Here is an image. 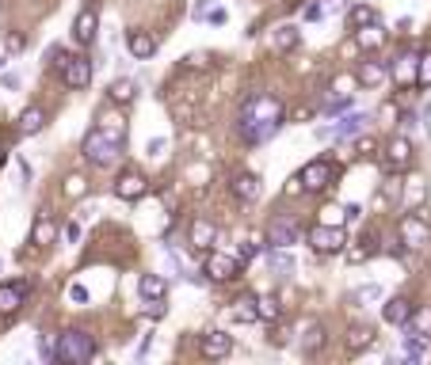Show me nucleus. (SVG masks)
Wrapping results in <instances>:
<instances>
[{"instance_id":"603ef678","label":"nucleus","mask_w":431,"mask_h":365,"mask_svg":"<svg viewBox=\"0 0 431 365\" xmlns=\"http://www.w3.org/2000/svg\"><path fill=\"white\" fill-rule=\"evenodd\" d=\"M408 198H412V202H416V198H423V187H420V179H412V183H408Z\"/></svg>"},{"instance_id":"bb28decb","label":"nucleus","mask_w":431,"mask_h":365,"mask_svg":"<svg viewBox=\"0 0 431 365\" xmlns=\"http://www.w3.org/2000/svg\"><path fill=\"white\" fill-rule=\"evenodd\" d=\"M31 240L42 243V247H46V243H54V240H58V225H54V221L42 213V217L34 221V228H31Z\"/></svg>"},{"instance_id":"c9c22d12","label":"nucleus","mask_w":431,"mask_h":365,"mask_svg":"<svg viewBox=\"0 0 431 365\" xmlns=\"http://www.w3.org/2000/svg\"><path fill=\"white\" fill-rule=\"evenodd\" d=\"M416 84L431 88V54H420V65H416Z\"/></svg>"},{"instance_id":"72a5a7b5","label":"nucleus","mask_w":431,"mask_h":365,"mask_svg":"<svg viewBox=\"0 0 431 365\" xmlns=\"http://www.w3.org/2000/svg\"><path fill=\"white\" fill-rule=\"evenodd\" d=\"M366 23H378V12L370 8V4H359V8H351V27H366Z\"/></svg>"},{"instance_id":"37998d69","label":"nucleus","mask_w":431,"mask_h":365,"mask_svg":"<svg viewBox=\"0 0 431 365\" xmlns=\"http://www.w3.org/2000/svg\"><path fill=\"white\" fill-rule=\"evenodd\" d=\"M237 259L252 263V259H256V243H241V247H237Z\"/></svg>"},{"instance_id":"a211bd4d","label":"nucleus","mask_w":431,"mask_h":365,"mask_svg":"<svg viewBox=\"0 0 431 365\" xmlns=\"http://www.w3.org/2000/svg\"><path fill=\"white\" fill-rule=\"evenodd\" d=\"M214 240H218V228L210 225V221H202V217L191 221V247H202V252H210V247H214Z\"/></svg>"},{"instance_id":"dca6fc26","label":"nucleus","mask_w":431,"mask_h":365,"mask_svg":"<svg viewBox=\"0 0 431 365\" xmlns=\"http://www.w3.org/2000/svg\"><path fill=\"white\" fill-rule=\"evenodd\" d=\"M202 357H229V350H233V339L225 331H207L202 335Z\"/></svg>"},{"instance_id":"f3484780","label":"nucleus","mask_w":431,"mask_h":365,"mask_svg":"<svg viewBox=\"0 0 431 365\" xmlns=\"http://www.w3.org/2000/svg\"><path fill=\"white\" fill-rule=\"evenodd\" d=\"M298 42H302V31L294 23H279L271 31V49H279V54H291Z\"/></svg>"},{"instance_id":"4c0bfd02","label":"nucleus","mask_w":431,"mask_h":365,"mask_svg":"<svg viewBox=\"0 0 431 365\" xmlns=\"http://www.w3.org/2000/svg\"><path fill=\"white\" fill-rule=\"evenodd\" d=\"M165 148H168V137H149L145 141V153L149 156H165Z\"/></svg>"},{"instance_id":"9d476101","label":"nucleus","mask_w":431,"mask_h":365,"mask_svg":"<svg viewBox=\"0 0 431 365\" xmlns=\"http://www.w3.org/2000/svg\"><path fill=\"white\" fill-rule=\"evenodd\" d=\"M298 236H302V228H298V221H291V217L271 221V228H267L271 247H291V243H298Z\"/></svg>"},{"instance_id":"412c9836","label":"nucleus","mask_w":431,"mask_h":365,"mask_svg":"<svg viewBox=\"0 0 431 365\" xmlns=\"http://www.w3.org/2000/svg\"><path fill=\"white\" fill-rule=\"evenodd\" d=\"M267 267H271L275 278H291V274H294V255L286 252V247H271V255H267Z\"/></svg>"},{"instance_id":"3c124183","label":"nucleus","mask_w":431,"mask_h":365,"mask_svg":"<svg viewBox=\"0 0 431 365\" xmlns=\"http://www.w3.org/2000/svg\"><path fill=\"white\" fill-rule=\"evenodd\" d=\"M207 61H210L207 54H191V57H187V65H191V69H202V65H207Z\"/></svg>"},{"instance_id":"a878e982","label":"nucleus","mask_w":431,"mask_h":365,"mask_svg":"<svg viewBox=\"0 0 431 365\" xmlns=\"http://www.w3.org/2000/svg\"><path fill=\"white\" fill-rule=\"evenodd\" d=\"M233 195L244 198V202H256L260 198V179L256 175H237L233 179Z\"/></svg>"},{"instance_id":"423d86ee","label":"nucleus","mask_w":431,"mask_h":365,"mask_svg":"<svg viewBox=\"0 0 431 365\" xmlns=\"http://www.w3.org/2000/svg\"><path fill=\"white\" fill-rule=\"evenodd\" d=\"M309 243H313V252H321V255H336V252H344L348 236H344V225H321V221H317V225L309 228Z\"/></svg>"},{"instance_id":"cd10ccee","label":"nucleus","mask_w":431,"mask_h":365,"mask_svg":"<svg viewBox=\"0 0 431 365\" xmlns=\"http://www.w3.org/2000/svg\"><path fill=\"white\" fill-rule=\"evenodd\" d=\"M355 42L363 49H378L381 42H386V31H381L378 23H366V27H359V31H355Z\"/></svg>"},{"instance_id":"4be33fe9","label":"nucleus","mask_w":431,"mask_h":365,"mask_svg":"<svg viewBox=\"0 0 431 365\" xmlns=\"http://www.w3.org/2000/svg\"><path fill=\"white\" fill-rule=\"evenodd\" d=\"M233 320H237V324H252V320H260V309H256V297H252V293H244V297L233 300Z\"/></svg>"},{"instance_id":"8fccbe9b","label":"nucleus","mask_w":431,"mask_h":365,"mask_svg":"<svg viewBox=\"0 0 431 365\" xmlns=\"http://www.w3.org/2000/svg\"><path fill=\"white\" fill-rule=\"evenodd\" d=\"M0 84H4L8 91H16V88H19V76H16V73H4V76H0Z\"/></svg>"},{"instance_id":"de8ad7c7","label":"nucleus","mask_w":431,"mask_h":365,"mask_svg":"<svg viewBox=\"0 0 431 365\" xmlns=\"http://www.w3.org/2000/svg\"><path fill=\"white\" fill-rule=\"evenodd\" d=\"M214 8V0H199V4H195V12H191V16L195 19H207V12Z\"/></svg>"},{"instance_id":"ea45409f","label":"nucleus","mask_w":431,"mask_h":365,"mask_svg":"<svg viewBox=\"0 0 431 365\" xmlns=\"http://www.w3.org/2000/svg\"><path fill=\"white\" fill-rule=\"evenodd\" d=\"M69 300L73 305H88V289L84 285H69Z\"/></svg>"},{"instance_id":"864d4df0","label":"nucleus","mask_w":431,"mask_h":365,"mask_svg":"<svg viewBox=\"0 0 431 365\" xmlns=\"http://www.w3.org/2000/svg\"><path fill=\"white\" fill-rule=\"evenodd\" d=\"M0 168H4V148H0Z\"/></svg>"},{"instance_id":"c03bdc74","label":"nucleus","mask_w":431,"mask_h":365,"mask_svg":"<svg viewBox=\"0 0 431 365\" xmlns=\"http://www.w3.org/2000/svg\"><path fill=\"white\" fill-rule=\"evenodd\" d=\"M145 316H149V320H160V316H165V297H160V300H149Z\"/></svg>"},{"instance_id":"393cba45","label":"nucleus","mask_w":431,"mask_h":365,"mask_svg":"<svg viewBox=\"0 0 431 365\" xmlns=\"http://www.w3.org/2000/svg\"><path fill=\"white\" fill-rule=\"evenodd\" d=\"M416 65H420V57L405 54L397 65H393V80H397V84H416Z\"/></svg>"},{"instance_id":"2f4dec72","label":"nucleus","mask_w":431,"mask_h":365,"mask_svg":"<svg viewBox=\"0 0 431 365\" xmlns=\"http://www.w3.org/2000/svg\"><path fill=\"white\" fill-rule=\"evenodd\" d=\"M381 297H386V289H381L378 282H370V285H363V289H355L348 300L351 305H366V300H381Z\"/></svg>"},{"instance_id":"c85d7f7f","label":"nucleus","mask_w":431,"mask_h":365,"mask_svg":"<svg viewBox=\"0 0 431 365\" xmlns=\"http://www.w3.org/2000/svg\"><path fill=\"white\" fill-rule=\"evenodd\" d=\"M324 346V327L317 324H306V331H302V350H306V354H317V350Z\"/></svg>"},{"instance_id":"4468645a","label":"nucleus","mask_w":431,"mask_h":365,"mask_svg":"<svg viewBox=\"0 0 431 365\" xmlns=\"http://www.w3.org/2000/svg\"><path fill=\"white\" fill-rule=\"evenodd\" d=\"M412 300H405V297H393V300H386L381 305V320L386 324H393V327H405L408 320H412Z\"/></svg>"},{"instance_id":"6ab92c4d","label":"nucleus","mask_w":431,"mask_h":365,"mask_svg":"<svg viewBox=\"0 0 431 365\" xmlns=\"http://www.w3.org/2000/svg\"><path fill=\"white\" fill-rule=\"evenodd\" d=\"M386 76H390V69H386V65H378V61H370V57H366L363 65H359L355 80H359V84H366V88H378V84H386Z\"/></svg>"},{"instance_id":"f704fd0d","label":"nucleus","mask_w":431,"mask_h":365,"mask_svg":"<svg viewBox=\"0 0 431 365\" xmlns=\"http://www.w3.org/2000/svg\"><path fill=\"white\" fill-rule=\"evenodd\" d=\"M111 99H115V103H130V99H134V80H126V76H123V80H115V84H111Z\"/></svg>"},{"instance_id":"7ed1b4c3","label":"nucleus","mask_w":431,"mask_h":365,"mask_svg":"<svg viewBox=\"0 0 431 365\" xmlns=\"http://www.w3.org/2000/svg\"><path fill=\"white\" fill-rule=\"evenodd\" d=\"M84 160L88 164H96V168H115L118 160H123V141L118 137H111L107 130H96L84 137Z\"/></svg>"},{"instance_id":"20e7f679","label":"nucleus","mask_w":431,"mask_h":365,"mask_svg":"<svg viewBox=\"0 0 431 365\" xmlns=\"http://www.w3.org/2000/svg\"><path fill=\"white\" fill-rule=\"evenodd\" d=\"M366 122H370V114H363V111L336 114V122H332V126H321V130H317V137H321V141H348V137H359V133L366 130Z\"/></svg>"},{"instance_id":"5fc2aeb1","label":"nucleus","mask_w":431,"mask_h":365,"mask_svg":"<svg viewBox=\"0 0 431 365\" xmlns=\"http://www.w3.org/2000/svg\"><path fill=\"white\" fill-rule=\"evenodd\" d=\"M0 69H4V54H0Z\"/></svg>"},{"instance_id":"473e14b6","label":"nucleus","mask_w":431,"mask_h":365,"mask_svg":"<svg viewBox=\"0 0 431 365\" xmlns=\"http://www.w3.org/2000/svg\"><path fill=\"white\" fill-rule=\"evenodd\" d=\"M256 309H260V320H271V324L282 316V305L275 297H256Z\"/></svg>"},{"instance_id":"39448f33","label":"nucleus","mask_w":431,"mask_h":365,"mask_svg":"<svg viewBox=\"0 0 431 365\" xmlns=\"http://www.w3.org/2000/svg\"><path fill=\"white\" fill-rule=\"evenodd\" d=\"M397 236H401V243H405L408 252H423V247H428V236H431L428 217H420V213H405L401 225H397Z\"/></svg>"},{"instance_id":"79ce46f5","label":"nucleus","mask_w":431,"mask_h":365,"mask_svg":"<svg viewBox=\"0 0 431 365\" xmlns=\"http://www.w3.org/2000/svg\"><path fill=\"white\" fill-rule=\"evenodd\" d=\"M65 195H84V179L81 175H69V183H65Z\"/></svg>"},{"instance_id":"0eeeda50","label":"nucleus","mask_w":431,"mask_h":365,"mask_svg":"<svg viewBox=\"0 0 431 365\" xmlns=\"http://www.w3.org/2000/svg\"><path fill=\"white\" fill-rule=\"evenodd\" d=\"M298 183L309 190V195H321V190H328L332 183H336V168H332L328 160H313V164H306V168H302Z\"/></svg>"},{"instance_id":"ddd939ff","label":"nucleus","mask_w":431,"mask_h":365,"mask_svg":"<svg viewBox=\"0 0 431 365\" xmlns=\"http://www.w3.org/2000/svg\"><path fill=\"white\" fill-rule=\"evenodd\" d=\"M408 164H412V145H408V137H393L390 145H386V168L405 171Z\"/></svg>"},{"instance_id":"5701e85b","label":"nucleus","mask_w":431,"mask_h":365,"mask_svg":"<svg viewBox=\"0 0 431 365\" xmlns=\"http://www.w3.org/2000/svg\"><path fill=\"white\" fill-rule=\"evenodd\" d=\"M405 331H408V335H416L420 342H431V309L412 312V320L405 324Z\"/></svg>"},{"instance_id":"f8f14e48","label":"nucleus","mask_w":431,"mask_h":365,"mask_svg":"<svg viewBox=\"0 0 431 365\" xmlns=\"http://www.w3.org/2000/svg\"><path fill=\"white\" fill-rule=\"evenodd\" d=\"M27 297V282L19 278V282H4L0 285V316H16L19 305H23Z\"/></svg>"},{"instance_id":"6e6d98bb","label":"nucleus","mask_w":431,"mask_h":365,"mask_svg":"<svg viewBox=\"0 0 431 365\" xmlns=\"http://www.w3.org/2000/svg\"><path fill=\"white\" fill-rule=\"evenodd\" d=\"M0 270H4V263H0Z\"/></svg>"},{"instance_id":"a19ab883","label":"nucleus","mask_w":431,"mask_h":365,"mask_svg":"<svg viewBox=\"0 0 431 365\" xmlns=\"http://www.w3.org/2000/svg\"><path fill=\"white\" fill-rule=\"evenodd\" d=\"M321 8H324V16H336V12L348 8V0H321Z\"/></svg>"},{"instance_id":"09e8293b","label":"nucleus","mask_w":431,"mask_h":365,"mask_svg":"<svg viewBox=\"0 0 431 365\" xmlns=\"http://www.w3.org/2000/svg\"><path fill=\"white\" fill-rule=\"evenodd\" d=\"M344 217H348V221H359V217H363V206H355V202L344 206Z\"/></svg>"},{"instance_id":"f03ea898","label":"nucleus","mask_w":431,"mask_h":365,"mask_svg":"<svg viewBox=\"0 0 431 365\" xmlns=\"http://www.w3.org/2000/svg\"><path fill=\"white\" fill-rule=\"evenodd\" d=\"M92 357H96V339L88 331H81V327L61 331L58 342H54V362H61V365H84Z\"/></svg>"},{"instance_id":"2eb2a0df","label":"nucleus","mask_w":431,"mask_h":365,"mask_svg":"<svg viewBox=\"0 0 431 365\" xmlns=\"http://www.w3.org/2000/svg\"><path fill=\"white\" fill-rule=\"evenodd\" d=\"M145 175H138V171H126V175H118V183H115V195L123 198V202H138L141 195H145Z\"/></svg>"},{"instance_id":"aec40b11","label":"nucleus","mask_w":431,"mask_h":365,"mask_svg":"<svg viewBox=\"0 0 431 365\" xmlns=\"http://www.w3.org/2000/svg\"><path fill=\"white\" fill-rule=\"evenodd\" d=\"M130 54L138 57V61H149V57L157 54V38H153L149 31H130Z\"/></svg>"},{"instance_id":"a18cd8bd","label":"nucleus","mask_w":431,"mask_h":365,"mask_svg":"<svg viewBox=\"0 0 431 365\" xmlns=\"http://www.w3.org/2000/svg\"><path fill=\"white\" fill-rule=\"evenodd\" d=\"M306 19H309V23H317V19H324V8H321V0H313V4H309V8H306Z\"/></svg>"},{"instance_id":"b1692460","label":"nucleus","mask_w":431,"mask_h":365,"mask_svg":"<svg viewBox=\"0 0 431 365\" xmlns=\"http://www.w3.org/2000/svg\"><path fill=\"white\" fill-rule=\"evenodd\" d=\"M165 289H168V285H165V278H160V274H141V282H138V293L145 300H160V297H165Z\"/></svg>"},{"instance_id":"49530a36","label":"nucleus","mask_w":431,"mask_h":365,"mask_svg":"<svg viewBox=\"0 0 431 365\" xmlns=\"http://www.w3.org/2000/svg\"><path fill=\"white\" fill-rule=\"evenodd\" d=\"M65 240L69 243H81V225H76V221H69V225H65Z\"/></svg>"},{"instance_id":"9b49d317","label":"nucleus","mask_w":431,"mask_h":365,"mask_svg":"<svg viewBox=\"0 0 431 365\" xmlns=\"http://www.w3.org/2000/svg\"><path fill=\"white\" fill-rule=\"evenodd\" d=\"M61 76H65L69 88H88L92 84V61L88 57H69L65 65H61Z\"/></svg>"},{"instance_id":"7c9ffc66","label":"nucleus","mask_w":431,"mask_h":365,"mask_svg":"<svg viewBox=\"0 0 431 365\" xmlns=\"http://www.w3.org/2000/svg\"><path fill=\"white\" fill-rule=\"evenodd\" d=\"M370 342H374V327L370 324H355L348 331V346L351 350H363V346H370Z\"/></svg>"},{"instance_id":"e433bc0d","label":"nucleus","mask_w":431,"mask_h":365,"mask_svg":"<svg viewBox=\"0 0 431 365\" xmlns=\"http://www.w3.org/2000/svg\"><path fill=\"white\" fill-rule=\"evenodd\" d=\"M344 221L348 217H344V210H336V206H324L321 210V225H344Z\"/></svg>"},{"instance_id":"c756f323","label":"nucleus","mask_w":431,"mask_h":365,"mask_svg":"<svg viewBox=\"0 0 431 365\" xmlns=\"http://www.w3.org/2000/svg\"><path fill=\"white\" fill-rule=\"evenodd\" d=\"M42 126H46V114H42L39 107H27V111L19 114V133H39Z\"/></svg>"},{"instance_id":"6e6552de","label":"nucleus","mask_w":431,"mask_h":365,"mask_svg":"<svg viewBox=\"0 0 431 365\" xmlns=\"http://www.w3.org/2000/svg\"><path fill=\"white\" fill-rule=\"evenodd\" d=\"M237 270H241V259H237V255L210 252V259H207V267H202V274H207L210 282H233V278H237Z\"/></svg>"},{"instance_id":"f257e3e1","label":"nucleus","mask_w":431,"mask_h":365,"mask_svg":"<svg viewBox=\"0 0 431 365\" xmlns=\"http://www.w3.org/2000/svg\"><path fill=\"white\" fill-rule=\"evenodd\" d=\"M282 130V103L275 96H252L241 107V133L249 145H264Z\"/></svg>"},{"instance_id":"1a4fd4ad","label":"nucleus","mask_w":431,"mask_h":365,"mask_svg":"<svg viewBox=\"0 0 431 365\" xmlns=\"http://www.w3.org/2000/svg\"><path fill=\"white\" fill-rule=\"evenodd\" d=\"M96 31H100V4L88 0V4L81 8V16H76V23H73V38L88 46V42L96 38Z\"/></svg>"},{"instance_id":"58836bf2","label":"nucleus","mask_w":431,"mask_h":365,"mask_svg":"<svg viewBox=\"0 0 431 365\" xmlns=\"http://www.w3.org/2000/svg\"><path fill=\"white\" fill-rule=\"evenodd\" d=\"M225 19H229V12H225V8H210V12H207V23H210V27H222Z\"/></svg>"}]
</instances>
